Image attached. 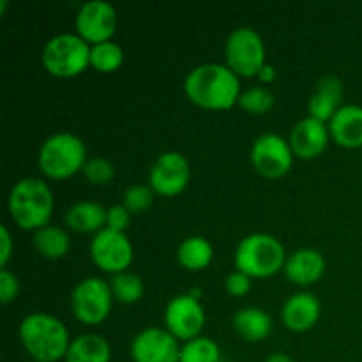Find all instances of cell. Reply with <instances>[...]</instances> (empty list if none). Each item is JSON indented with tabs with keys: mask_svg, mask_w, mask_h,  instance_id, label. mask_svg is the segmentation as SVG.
<instances>
[{
	"mask_svg": "<svg viewBox=\"0 0 362 362\" xmlns=\"http://www.w3.org/2000/svg\"><path fill=\"white\" fill-rule=\"evenodd\" d=\"M187 99L198 108L223 112L239 105L240 78L226 64L207 62L193 67L184 80Z\"/></svg>",
	"mask_w": 362,
	"mask_h": 362,
	"instance_id": "6da1fadb",
	"label": "cell"
},
{
	"mask_svg": "<svg viewBox=\"0 0 362 362\" xmlns=\"http://www.w3.org/2000/svg\"><path fill=\"white\" fill-rule=\"evenodd\" d=\"M18 336L25 352L35 362L64 361L73 341L60 318L39 311L27 315L20 322Z\"/></svg>",
	"mask_w": 362,
	"mask_h": 362,
	"instance_id": "7a4b0ae2",
	"label": "cell"
},
{
	"mask_svg": "<svg viewBox=\"0 0 362 362\" xmlns=\"http://www.w3.org/2000/svg\"><path fill=\"white\" fill-rule=\"evenodd\" d=\"M55 198L48 184L37 177H25L11 187L7 211L14 225L27 232H37L49 225Z\"/></svg>",
	"mask_w": 362,
	"mask_h": 362,
	"instance_id": "3957f363",
	"label": "cell"
},
{
	"mask_svg": "<svg viewBox=\"0 0 362 362\" xmlns=\"http://www.w3.org/2000/svg\"><path fill=\"white\" fill-rule=\"evenodd\" d=\"M285 246L281 240L269 233H251L244 237L235 250L233 264L235 271L244 272L251 279H267L285 269Z\"/></svg>",
	"mask_w": 362,
	"mask_h": 362,
	"instance_id": "277c9868",
	"label": "cell"
},
{
	"mask_svg": "<svg viewBox=\"0 0 362 362\" xmlns=\"http://www.w3.org/2000/svg\"><path fill=\"white\" fill-rule=\"evenodd\" d=\"M87 147L73 133H55L46 138L37 152V166L52 180H66L83 172Z\"/></svg>",
	"mask_w": 362,
	"mask_h": 362,
	"instance_id": "5b68a950",
	"label": "cell"
},
{
	"mask_svg": "<svg viewBox=\"0 0 362 362\" xmlns=\"http://www.w3.org/2000/svg\"><path fill=\"white\" fill-rule=\"evenodd\" d=\"M41 64L52 76L76 78L90 67V45L69 32L53 35L42 48Z\"/></svg>",
	"mask_w": 362,
	"mask_h": 362,
	"instance_id": "8992f818",
	"label": "cell"
},
{
	"mask_svg": "<svg viewBox=\"0 0 362 362\" xmlns=\"http://www.w3.org/2000/svg\"><path fill=\"white\" fill-rule=\"evenodd\" d=\"M265 45L262 35L251 27H240L230 32L225 42V64L239 78L258 76L265 60Z\"/></svg>",
	"mask_w": 362,
	"mask_h": 362,
	"instance_id": "52a82bcc",
	"label": "cell"
},
{
	"mask_svg": "<svg viewBox=\"0 0 362 362\" xmlns=\"http://www.w3.org/2000/svg\"><path fill=\"white\" fill-rule=\"evenodd\" d=\"M113 300L110 281L95 276L78 281L69 297L74 318L85 325L103 324L112 313Z\"/></svg>",
	"mask_w": 362,
	"mask_h": 362,
	"instance_id": "ba28073f",
	"label": "cell"
},
{
	"mask_svg": "<svg viewBox=\"0 0 362 362\" xmlns=\"http://www.w3.org/2000/svg\"><path fill=\"white\" fill-rule=\"evenodd\" d=\"M293 151L290 141L276 133L260 134L251 145L250 159L255 172L265 179H281L292 170Z\"/></svg>",
	"mask_w": 362,
	"mask_h": 362,
	"instance_id": "9c48e42d",
	"label": "cell"
},
{
	"mask_svg": "<svg viewBox=\"0 0 362 362\" xmlns=\"http://www.w3.org/2000/svg\"><path fill=\"white\" fill-rule=\"evenodd\" d=\"M163 320H165V329L173 338L186 343L202 336L207 317L200 299L191 293H180L166 304Z\"/></svg>",
	"mask_w": 362,
	"mask_h": 362,
	"instance_id": "30bf717a",
	"label": "cell"
},
{
	"mask_svg": "<svg viewBox=\"0 0 362 362\" xmlns=\"http://www.w3.org/2000/svg\"><path fill=\"white\" fill-rule=\"evenodd\" d=\"M191 179V166L182 152L168 151L158 156L148 172V186L158 197L173 198L184 193Z\"/></svg>",
	"mask_w": 362,
	"mask_h": 362,
	"instance_id": "8fae6325",
	"label": "cell"
},
{
	"mask_svg": "<svg viewBox=\"0 0 362 362\" xmlns=\"http://www.w3.org/2000/svg\"><path fill=\"white\" fill-rule=\"evenodd\" d=\"M90 258L95 267L115 276L119 272H126L133 264V244L126 233L105 228L92 237Z\"/></svg>",
	"mask_w": 362,
	"mask_h": 362,
	"instance_id": "7c38bea8",
	"label": "cell"
},
{
	"mask_svg": "<svg viewBox=\"0 0 362 362\" xmlns=\"http://www.w3.org/2000/svg\"><path fill=\"white\" fill-rule=\"evenodd\" d=\"M117 23V9L105 0H88L81 4L74 20L76 34L90 46L112 41Z\"/></svg>",
	"mask_w": 362,
	"mask_h": 362,
	"instance_id": "4fadbf2b",
	"label": "cell"
},
{
	"mask_svg": "<svg viewBox=\"0 0 362 362\" xmlns=\"http://www.w3.org/2000/svg\"><path fill=\"white\" fill-rule=\"evenodd\" d=\"M180 346L165 327H148L131 341V357L134 362H179Z\"/></svg>",
	"mask_w": 362,
	"mask_h": 362,
	"instance_id": "5bb4252c",
	"label": "cell"
},
{
	"mask_svg": "<svg viewBox=\"0 0 362 362\" xmlns=\"http://www.w3.org/2000/svg\"><path fill=\"white\" fill-rule=\"evenodd\" d=\"M288 141L296 158L310 161L320 158L327 151L331 133L327 124L308 115L292 127Z\"/></svg>",
	"mask_w": 362,
	"mask_h": 362,
	"instance_id": "9a60e30c",
	"label": "cell"
},
{
	"mask_svg": "<svg viewBox=\"0 0 362 362\" xmlns=\"http://www.w3.org/2000/svg\"><path fill=\"white\" fill-rule=\"evenodd\" d=\"M322 304L315 293L297 292L285 300L281 308V322L288 331L308 332L318 324Z\"/></svg>",
	"mask_w": 362,
	"mask_h": 362,
	"instance_id": "2e32d148",
	"label": "cell"
},
{
	"mask_svg": "<svg viewBox=\"0 0 362 362\" xmlns=\"http://www.w3.org/2000/svg\"><path fill=\"white\" fill-rule=\"evenodd\" d=\"M324 255L313 247H303L288 255L285 264V276L290 283L297 286H311L325 274Z\"/></svg>",
	"mask_w": 362,
	"mask_h": 362,
	"instance_id": "e0dca14e",
	"label": "cell"
},
{
	"mask_svg": "<svg viewBox=\"0 0 362 362\" xmlns=\"http://www.w3.org/2000/svg\"><path fill=\"white\" fill-rule=\"evenodd\" d=\"M327 126L336 145L343 148L362 147V106L343 105Z\"/></svg>",
	"mask_w": 362,
	"mask_h": 362,
	"instance_id": "ac0fdd59",
	"label": "cell"
},
{
	"mask_svg": "<svg viewBox=\"0 0 362 362\" xmlns=\"http://www.w3.org/2000/svg\"><path fill=\"white\" fill-rule=\"evenodd\" d=\"M343 101V83L334 74H325L317 81L313 95L308 103V113L313 119L329 124L334 113L341 108Z\"/></svg>",
	"mask_w": 362,
	"mask_h": 362,
	"instance_id": "d6986e66",
	"label": "cell"
},
{
	"mask_svg": "<svg viewBox=\"0 0 362 362\" xmlns=\"http://www.w3.org/2000/svg\"><path fill=\"white\" fill-rule=\"evenodd\" d=\"M233 331L247 343H262L272 334L274 322L267 311L260 308H243L232 318Z\"/></svg>",
	"mask_w": 362,
	"mask_h": 362,
	"instance_id": "ffe728a7",
	"label": "cell"
},
{
	"mask_svg": "<svg viewBox=\"0 0 362 362\" xmlns=\"http://www.w3.org/2000/svg\"><path fill=\"white\" fill-rule=\"evenodd\" d=\"M66 226L76 233H99L106 228V207L98 202L83 200L71 205L66 212Z\"/></svg>",
	"mask_w": 362,
	"mask_h": 362,
	"instance_id": "44dd1931",
	"label": "cell"
},
{
	"mask_svg": "<svg viewBox=\"0 0 362 362\" xmlns=\"http://www.w3.org/2000/svg\"><path fill=\"white\" fill-rule=\"evenodd\" d=\"M112 361V346L103 336L80 334L73 338L64 362H110Z\"/></svg>",
	"mask_w": 362,
	"mask_h": 362,
	"instance_id": "7402d4cb",
	"label": "cell"
},
{
	"mask_svg": "<svg viewBox=\"0 0 362 362\" xmlns=\"http://www.w3.org/2000/svg\"><path fill=\"white\" fill-rule=\"evenodd\" d=\"M214 260V247L205 237L193 235L184 239L177 247V262L189 272L205 271Z\"/></svg>",
	"mask_w": 362,
	"mask_h": 362,
	"instance_id": "603a6c76",
	"label": "cell"
},
{
	"mask_svg": "<svg viewBox=\"0 0 362 362\" xmlns=\"http://www.w3.org/2000/svg\"><path fill=\"white\" fill-rule=\"evenodd\" d=\"M34 247L46 260H62L71 250V237L67 230L60 226L48 225L34 232Z\"/></svg>",
	"mask_w": 362,
	"mask_h": 362,
	"instance_id": "cb8c5ba5",
	"label": "cell"
},
{
	"mask_svg": "<svg viewBox=\"0 0 362 362\" xmlns=\"http://www.w3.org/2000/svg\"><path fill=\"white\" fill-rule=\"evenodd\" d=\"M124 60H126V53L122 46L117 42L106 41L90 46V67H94L98 73H115L122 67Z\"/></svg>",
	"mask_w": 362,
	"mask_h": 362,
	"instance_id": "d4e9b609",
	"label": "cell"
},
{
	"mask_svg": "<svg viewBox=\"0 0 362 362\" xmlns=\"http://www.w3.org/2000/svg\"><path fill=\"white\" fill-rule=\"evenodd\" d=\"M110 288H112L113 299L120 304H127V306L141 300L145 292L144 279L129 271L112 276V279H110Z\"/></svg>",
	"mask_w": 362,
	"mask_h": 362,
	"instance_id": "484cf974",
	"label": "cell"
},
{
	"mask_svg": "<svg viewBox=\"0 0 362 362\" xmlns=\"http://www.w3.org/2000/svg\"><path fill=\"white\" fill-rule=\"evenodd\" d=\"M179 362H221V349L207 336H198L180 346Z\"/></svg>",
	"mask_w": 362,
	"mask_h": 362,
	"instance_id": "4316f807",
	"label": "cell"
},
{
	"mask_svg": "<svg viewBox=\"0 0 362 362\" xmlns=\"http://www.w3.org/2000/svg\"><path fill=\"white\" fill-rule=\"evenodd\" d=\"M274 94L264 85H255V87L243 90L239 98V106L250 115H265L274 108Z\"/></svg>",
	"mask_w": 362,
	"mask_h": 362,
	"instance_id": "83f0119b",
	"label": "cell"
},
{
	"mask_svg": "<svg viewBox=\"0 0 362 362\" xmlns=\"http://www.w3.org/2000/svg\"><path fill=\"white\" fill-rule=\"evenodd\" d=\"M156 193L148 184H131L122 194V205L133 216L145 214L154 204Z\"/></svg>",
	"mask_w": 362,
	"mask_h": 362,
	"instance_id": "f1b7e54d",
	"label": "cell"
},
{
	"mask_svg": "<svg viewBox=\"0 0 362 362\" xmlns=\"http://www.w3.org/2000/svg\"><path fill=\"white\" fill-rule=\"evenodd\" d=\"M83 177L87 179L88 184L92 186H106L113 180L115 177V168H113L112 163L106 158H88L87 163L83 166Z\"/></svg>",
	"mask_w": 362,
	"mask_h": 362,
	"instance_id": "f546056e",
	"label": "cell"
},
{
	"mask_svg": "<svg viewBox=\"0 0 362 362\" xmlns=\"http://www.w3.org/2000/svg\"><path fill=\"white\" fill-rule=\"evenodd\" d=\"M20 296V279L9 269L0 271V303L4 306L14 303Z\"/></svg>",
	"mask_w": 362,
	"mask_h": 362,
	"instance_id": "4dcf8cb0",
	"label": "cell"
},
{
	"mask_svg": "<svg viewBox=\"0 0 362 362\" xmlns=\"http://www.w3.org/2000/svg\"><path fill=\"white\" fill-rule=\"evenodd\" d=\"M131 212L124 207L122 204L112 205L106 209V228L113 230V232L126 233L127 226L131 223Z\"/></svg>",
	"mask_w": 362,
	"mask_h": 362,
	"instance_id": "1f68e13d",
	"label": "cell"
},
{
	"mask_svg": "<svg viewBox=\"0 0 362 362\" xmlns=\"http://www.w3.org/2000/svg\"><path fill=\"white\" fill-rule=\"evenodd\" d=\"M253 279L240 271H233L226 276L225 288L232 297H244L251 292Z\"/></svg>",
	"mask_w": 362,
	"mask_h": 362,
	"instance_id": "d6a6232c",
	"label": "cell"
},
{
	"mask_svg": "<svg viewBox=\"0 0 362 362\" xmlns=\"http://www.w3.org/2000/svg\"><path fill=\"white\" fill-rule=\"evenodd\" d=\"M0 240H2V250H0V267L7 269V264H9V260L13 258V253H14V243L7 225H0Z\"/></svg>",
	"mask_w": 362,
	"mask_h": 362,
	"instance_id": "836d02e7",
	"label": "cell"
},
{
	"mask_svg": "<svg viewBox=\"0 0 362 362\" xmlns=\"http://www.w3.org/2000/svg\"><path fill=\"white\" fill-rule=\"evenodd\" d=\"M258 81H260L262 85H271L272 81L276 80V69H274V66H272V64H265L264 67H262L260 69V73H258Z\"/></svg>",
	"mask_w": 362,
	"mask_h": 362,
	"instance_id": "e575fe53",
	"label": "cell"
},
{
	"mask_svg": "<svg viewBox=\"0 0 362 362\" xmlns=\"http://www.w3.org/2000/svg\"><path fill=\"white\" fill-rule=\"evenodd\" d=\"M265 362H293V359L288 356V354L276 352V354H271V356L265 359Z\"/></svg>",
	"mask_w": 362,
	"mask_h": 362,
	"instance_id": "d590c367",
	"label": "cell"
},
{
	"mask_svg": "<svg viewBox=\"0 0 362 362\" xmlns=\"http://www.w3.org/2000/svg\"><path fill=\"white\" fill-rule=\"evenodd\" d=\"M7 6H9V2H7V0H0V14L6 13Z\"/></svg>",
	"mask_w": 362,
	"mask_h": 362,
	"instance_id": "8d00e7d4",
	"label": "cell"
},
{
	"mask_svg": "<svg viewBox=\"0 0 362 362\" xmlns=\"http://www.w3.org/2000/svg\"><path fill=\"white\" fill-rule=\"evenodd\" d=\"M32 362H35V361H32Z\"/></svg>",
	"mask_w": 362,
	"mask_h": 362,
	"instance_id": "74e56055",
	"label": "cell"
}]
</instances>
